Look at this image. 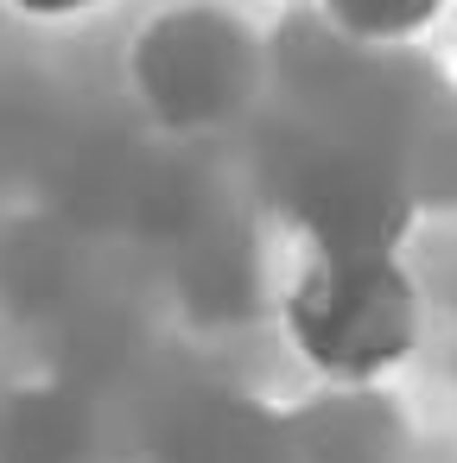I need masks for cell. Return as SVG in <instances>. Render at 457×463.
Masks as SVG:
<instances>
[{"label":"cell","mask_w":457,"mask_h":463,"mask_svg":"<svg viewBox=\"0 0 457 463\" xmlns=\"http://www.w3.org/2000/svg\"><path fill=\"white\" fill-rule=\"evenodd\" d=\"M292 349L343 387L381 381L419 336V292L400 260H311L286 298Z\"/></svg>","instance_id":"6da1fadb"},{"label":"cell","mask_w":457,"mask_h":463,"mask_svg":"<svg viewBox=\"0 0 457 463\" xmlns=\"http://www.w3.org/2000/svg\"><path fill=\"white\" fill-rule=\"evenodd\" d=\"M286 216L311 241V260H394L413 222V191L387 146L324 134L286 172Z\"/></svg>","instance_id":"7a4b0ae2"},{"label":"cell","mask_w":457,"mask_h":463,"mask_svg":"<svg viewBox=\"0 0 457 463\" xmlns=\"http://www.w3.org/2000/svg\"><path fill=\"white\" fill-rule=\"evenodd\" d=\"M394 159H400V178L413 191V210H457V90H432L413 121L400 128L394 140Z\"/></svg>","instance_id":"5b68a950"},{"label":"cell","mask_w":457,"mask_h":463,"mask_svg":"<svg viewBox=\"0 0 457 463\" xmlns=\"http://www.w3.org/2000/svg\"><path fill=\"white\" fill-rule=\"evenodd\" d=\"M20 14H33V20H71V14H90L96 0H14Z\"/></svg>","instance_id":"52a82bcc"},{"label":"cell","mask_w":457,"mask_h":463,"mask_svg":"<svg viewBox=\"0 0 457 463\" xmlns=\"http://www.w3.org/2000/svg\"><path fill=\"white\" fill-rule=\"evenodd\" d=\"M324 20L337 26V39L349 45H375V52H394L406 39H419L444 0H318Z\"/></svg>","instance_id":"8992f818"},{"label":"cell","mask_w":457,"mask_h":463,"mask_svg":"<svg viewBox=\"0 0 457 463\" xmlns=\"http://www.w3.org/2000/svg\"><path fill=\"white\" fill-rule=\"evenodd\" d=\"M159 457L166 463H292V444L267 412H254L229 393H210L172 419Z\"/></svg>","instance_id":"277c9868"},{"label":"cell","mask_w":457,"mask_h":463,"mask_svg":"<svg viewBox=\"0 0 457 463\" xmlns=\"http://www.w3.org/2000/svg\"><path fill=\"white\" fill-rule=\"evenodd\" d=\"M261 83V45L216 7L159 14L134 45V90L166 128H216L248 109Z\"/></svg>","instance_id":"3957f363"}]
</instances>
